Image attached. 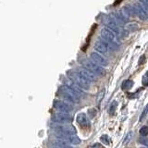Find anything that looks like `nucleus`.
<instances>
[{
	"instance_id": "7",
	"label": "nucleus",
	"mask_w": 148,
	"mask_h": 148,
	"mask_svg": "<svg viewBox=\"0 0 148 148\" xmlns=\"http://www.w3.org/2000/svg\"><path fill=\"white\" fill-rule=\"evenodd\" d=\"M111 44L106 43V41H97L95 45V48L96 50L97 53L99 54H106L108 53V51L110 50Z\"/></svg>"
},
{
	"instance_id": "18",
	"label": "nucleus",
	"mask_w": 148,
	"mask_h": 148,
	"mask_svg": "<svg viewBox=\"0 0 148 148\" xmlns=\"http://www.w3.org/2000/svg\"><path fill=\"white\" fill-rule=\"evenodd\" d=\"M139 143H142V145H143L145 146L148 147V139L147 138H145V137L140 138V139H139Z\"/></svg>"
},
{
	"instance_id": "17",
	"label": "nucleus",
	"mask_w": 148,
	"mask_h": 148,
	"mask_svg": "<svg viewBox=\"0 0 148 148\" xmlns=\"http://www.w3.org/2000/svg\"><path fill=\"white\" fill-rule=\"evenodd\" d=\"M147 113H148V104H147V106L145 108V109H143V111L142 112V114H141V117H140V121H142V120L145 118V116L147 115Z\"/></svg>"
},
{
	"instance_id": "13",
	"label": "nucleus",
	"mask_w": 148,
	"mask_h": 148,
	"mask_svg": "<svg viewBox=\"0 0 148 148\" xmlns=\"http://www.w3.org/2000/svg\"><path fill=\"white\" fill-rule=\"evenodd\" d=\"M133 85V82L131 81V80H127V81H124L122 82V85H121V88L123 90H129L131 89Z\"/></svg>"
},
{
	"instance_id": "16",
	"label": "nucleus",
	"mask_w": 148,
	"mask_h": 148,
	"mask_svg": "<svg viewBox=\"0 0 148 148\" xmlns=\"http://www.w3.org/2000/svg\"><path fill=\"white\" fill-rule=\"evenodd\" d=\"M100 140L103 142L104 143H106V145H109V143H111V139L108 137V135H106V134H104V135H102L100 137Z\"/></svg>"
},
{
	"instance_id": "11",
	"label": "nucleus",
	"mask_w": 148,
	"mask_h": 148,
	"mask_svg": "<svg viewBox=\"0 0 148 148\" xmlns=\"http://www.w3.org/2000/svg\"><path fill=\"white\" fill-rule=\"evenodd\" d=\"M77 122L82 128H90V126H91V122H90L89 119H88L86 117V115L83 113H81L77 116Z\"/></svg>"
},
{
	"instance_id": "3",
	"label": "nucleus",
	"mask_w": 148,
	"mask_h": 148,
	"mask_svg": "<svg viewBox=\"0 0 148 148\" xmlns=\"http://www.w3.org/2000/svg\"><path fill=\"white\" fill-rule=\"evenodd\" d=\"M82 65L84 66L87 69H89L92 72H94L95 74H98V75H104L105 74V69L103 67L100 66V65L96 64L94 61H91V60H84L82 62Z\"/></svg>"
},
{
	"instance_id": "6",
	"label": "nucleus",
	"mask_w": 148,
	"mask_h": 148,
	"mask_svg": "<svg viewBox=\"0 0 148 148\" xmlns=\"http://www.w3.org/2000/svg\"><path fill=\"white\" fill-rule=\"evenodd\" d=\"M54 131L57 133H66V134H76V130L71 125H56L53 127Z\"/></svg>"
},
{
	"instance_id": "20",
	"label": "nucleus",
	"mask_w": 148,
	"mask_h": 148,
	"mask_svg": "<svg viewBox=\"0 0 148 148\" xmlns=\"http://www.w3.org/2000/svg\"><path fill=\"white\" fill-rule=\"evenodd\" d=\"M145 56H142V57H141V58L140 59H139V64H140V65H143V63H145Z\"/></svg>"
},
{
	"instance_id": "1",
	"label": "nucleus",
	"mask_w": 148,
	"mask_h": 148,
	"mask_svg": "<svg viewBox=\"0 0 148 148\" xmlns=\"http://www.w3.org/2000/svg\"><path fill=\"white\" fill-rule=\"evenodd\" d=\"M61 95L64 98H66L67 100H69V102H72V103H78L80 101V97H81V92H79L77 90H75L74 88L66 85L63 86L61 89Z\"/></svg>"
},
{
	"instance_id": "5",
	"label": "nucleus",
	"mask_w": 148,
	"mask_h": 148,
	"mask_svg": "<svg viewBox=\"0 0 148 148\" xmlns=\"http://www.w3.org/2000/svg\"><path fill=\"white\" fill-rule=\"evenodd\" d=\"M52 119L58 123H69L72 121V117L65 112H58L53 115Z\"/></svg>"
},
{
	"instance_id": "15",
	"label": "nucleus",
	"mask_w": 148,
	"mask_h": 148,
	"mask_svg": "<svg viewBox=\"0 0 148 148\" xmlns=\"http://www.w3.org/2000/svg\"><path fill=\"white\" fill-rule=\"evenodd\" d=\"M139 133L141 134L143 137H145L148 135V127L147 126H143L140 129V131H139Z\"/></svg>"
},
{
	"instance_id": "10",
	"label": "nucleus",
	"mask_w": 148,
	"mask_h": 148,
	"mask_svg": "<svg viewBox=\"0 0 148 148\" xmlns=\"http://www.w3.org/2000/svg\"><path fill=\"white\" fill-rule=\"evenodd\" d=\"M91 58L94 62H95L96 64L100 65V66H106V65H108V61H106V59L102 57L101 54L97 53V52H94L91 54Z\"/></svg>"
},
{
	"instance_id": "4",
	"label": "nucleus",
	"mask_w": 148,
	"mask_h": 148,
	"mask_svg": "<svg viewBox=\"0 0 148 148\" xmlns=\"http://www.w3.org/2000/svg\"><path fill=\"white\" fill-rule=\"evenodd\" d=\"M56 136H57L60 140H63L65 142H67L71 145H80L81 140L79 139L75 134H66V133H56Z\"/></svg>"
},
{
	"instance_id": "8",
	"label": "nucleus",
	"mask_w": 148,
	"mask_h": 148,
	"mask_svg": "<svg viewBox=\"0 0 148 148\" xmlns=\"http://www.w3.org/2000/svg\"><path fill=\"white\" fill-rule=\"evenodd\" d=\"M54 106L58 110H59L60 112L69 113L72 110V106L71 105H69V104L65 103L63 101H60V100H56L54 102Z\"/></svg>"
},
{
	"instance_id": "12",
	"label": "nucleus",
	"mask_w": 148,
	"mask_h": 148,
	"mask_svg": "<svg viewBox=\"0 0 148 148\" xmlns=\"http://www.w3.org/2000/svg\"><path fill=\"white\" fill-rule=\"evenodd\" d=\"M53 145H54L53 148H73L71 145H69V143L65 142L63 140H60V139L58 141L54 142Z\"/></svg>"
},
{
	"instance_id": "9",
	"label": "nucleus",
	"mask_w": 148,
	"mask_h": 148,
	"mask_svg": "<svg viewBox=\"0 0 148 148\" xmlns=\"http://www.w3.org/2000/svg\"><path fill=\"white\" fill-rule=\"evenodd\" d=\"M79 73L81 74V75L87 80L88 82H96L97 81V77H96V74H95L94 72H92L89 69H82V71H79Z\"/></svg>"
},
{
	"instance_id": "21",
	"label": "nucleus",
	"mask_w": 148,
	"mask_h": 148,
	"mask_svg": "<svg viewBox=\"0 0 148 148\" xmlns=\"http://www.w3.org/2000/svg\"><path fill=\"white\" fill-rule=\"evenodd\" d=\"M122 1H123V0H116L115 3H114V6H118V5H119V4H120Z\"/></svg>"
},
{
	"instance_id": "19",
	"label": "nucleus",
	"mask_w": 148,
	"mask_h": 148,
	"mask_svg": "<svg viewBox=\"0 0 148 148\" xmlns=\"http://www.w3.org/2000/svg\"><path fill=\"white\" fill-rule=\"evenodd\" d=\"M143 85H148V72H146L145 75L143 76Z\"/></svg>"
},
{
	"instance_id": "2",
	"label": "nucleus",
	"mask_w": 148,
	"mask_h": 148,
	"mask_svg": "<svg viewBox=\"0 0 148 148\" xmlns=\"http://www.w3.org/2000/svg\"><path fill=\"white\" fill-rule=\"evenodd\" d=\"M101 36L103 37V39L106 42H108L109 44H119V39L118 35L110 29H108V27L104 28L101 31Z\"/></svg>"
},
{
	"instance_id": "23",
	"label": "nucleus",
	"mask_w": 148,
	"mask_h": 148,
	"mask_svg": "<svg viewBox=\"0 0 148 148\" xmlns=\"http://www.w3.org/2000/svg\"><path fill=\"white\" fill-rule=\"evenodd\" d=\"M141 148H147L146 146H143V147H141Z\"/></svg>"
},
{
	"instance_id": "22",
	"label": "nucleus",
	"mask_w": 148,
	"mask_h": 148,
	"mask_svg": "<svg viewBox=\"0 0 148 148\" xmlns=\"http://www.w3.org/2000/svg\"><path fill=\"white\" fill-rule=\"evenodd\" d=\"M140 1L145 5H148V0H140Z\"/></svg>"
},
{
	"instance_id": "14",
	"label": "nucleus",
	"mask_w": 148,
	"mask_h": 148,
	"mask_svg": "<svg viewBox=\"0 0 148 148\" xmlns=\"http://www.w3.org/2000/svg\"><path fill=\"white\" fill-rule=\"evenodd\" d=\"M117 106H118V103L116 101H114V102H112L111 103V105H110V106H109V114L111 115V116H113L114 114H115V111H116V108H117Z\"/></svg>"
}]
</instances>
